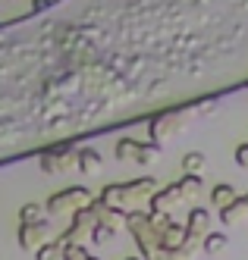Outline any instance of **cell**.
I'll return each instance as SVG.
<instances>
[{
    "mask_svg": "<svg viewBox=\"0 0 248 260\" xmlns=\"http://www.w3.org/2000/svg\"><path fill=\"white\" fill-rule=\"evenodd\" d=\"M126 229L132 232V238H135V245L142 251V260H167L160 232L154 229V222H151V213H145V210H129L126 213Z\"/></svg>",
    "mask_w": 248,
    "mask_h": 260,
    "instance_id": "obj_1",
    "label": "cell"
},
{
    "mask_svg": "<svg viewBox=\"0 0 248 260\" xmlns=\"http://www.w3.org/2000/svg\"><path fill=\"white\" fill-rule=\"evenodd\" d=\"M157 188V182L151 179V176H142V179H132V182H117V185H107V188L101 191V204L104 207H110V210H120V213H129L126 207L135 198H151V191Z\"/></svg>",
    "mask_w": 248,
    "mask_h": 260,
    "instance_id": "obj_2",
    "label": "cell"
},
{
    "mask_svg": "<svg viewBox=\"0 0 248 260\" xmlns=\"http://www.w3.org/2000/svg\"><path fill=\"white\" fill-rule=\"evenodd\" d=\"M94 204V194L85 188V185H69V188L57 191L44 201V210L50 216H75L79 210H88Z\"/></svg>",
    "mask_w": 248,
    "mask_h": 260,
    "instance_id": "obj_3",
    "label": "cell"
},
{
    "mask_svg": "<svg viewBox=\"0 0 248 260\" xmlns=\"http://www.w3.org/2000/svg\"><path fill=\"white\" fill-rule=\"evenodd\" d=\"M94 226H98V219H94L91 207H88V210H79V213L72 216L69 229L60 235V245H63V248H66V245H85V238H91Z\"/></svg>",
    "mask_w": 248,
    "mask_h": 260,
    "instance_id": "obj_4",
    "label": "cell"
},
{
    "mask_svg": "<svg viewBox=\"0 0 248 260\" xmlns=\"http://www.w3.org/2000/svg\"><path fill=\"white\" fill-rule=\"evenodd\" d=\"M16 238H19V248H22V251H38L41 245L53 241L50 238V222L41 219V222H32V226H19Z\"/></svg>",
    "mask_w": 248,
    "mask_h": 260,
    "instance_id": "obj_5",
    "label": "cell"
},
{
    "mask_svg": "<svg viewBox=\"0 0 248 260\" xmlns=\"http://www.w3.org/2000/svg\"><path fill=\"white\" fill-rule=\"evenodd\" d=\"M182 226H185V238H195V241H201L207 232H211V213H207L204 207H192Z\"/></svg>",
    "mask_w": 248,
    "mask_h": 260,
    "instance_id": "obj_6",
    "label": "cell"
},
{
    "mask_svg": "<svg viewBox=\"0 0 248 260\" xmlns=\"http://www.w3.org/2000/svg\"><path fill=\"white\" fill-rule=\"evenodd\" d=\"M72 160H75L72 147H50V151L41 154V170L44 173H63Z\"/></svg>",
    "mask_w": 248,
    "mask_h": 260,
    "instance_id": "obj_7",
    "label": "cell"
},
{
    "mask_svg": "<svg viewBox=\"0 0 248 260\" xmlns=\"http://www.w3.org/2000/svg\"><path fill=\"white\" fill-rule=\"evenodd\" d=\"M179 201H182V188H179V182H173V185H167V188L151 194V213H167Z\"/></svg>",
    "mask_w": 248,
    "mask_h": 260,
    "instance_id": "obj_8",
    "label": "cell"
},
{
    "mask_svg": "<svg viewBox=\"0 0 248 260\" xmlns=\"http://www.w3.org/2000/svg\"><path fill=\"white\" fill-rule=\"evenodd\" d=\"M101 163H104V160H101V154L94 151V147H82V151L75 154V166H79L82 173H88V176H91V173H98V170H101Z\"/></svg>",
    "mask_w": 248,
    "mask_h": 260,
    "instance_id": "obj_9",
    "label": "cell"
},
{
    "mask_svg": "<svg viewBox=\"0 0 248 260\" xmlns=\"http://www.w3.org/2000/svg\"><path fill=\"white\" fill-rule=\"evenodd\" d=\"M236 188H233V185H214V188H211V204H214V207L217 210H226V207H230V204H236Z\"/></svg>",
    "mask_w": 248,
    "mask_h": 260,
    "instance_id": "obj_10",
    "label": "cell"
},
{
    "mask_svg": "<svg viewBox=\"0 0 248 260\" xmlns=\"http://www.w3.org/2000/svg\"><path fill=\"white\" fill-rule=\"evenodd\" d=\"M245 213H248L245 201H242V198H236V204H230L226 210H220V222H223V226H236V222H239Z\"/></svg>",
    "mask_w": 248,
    "mask_h": 260,
    "instance_id": "obj_11",
    "label": "cell"
},
{
    "mask_svg": "<svg viewBox=\"0 0 248 260\" xmlns=\"http://www.w3.org/2000/svg\"><path fill=\"white\" fill-rule=\"evenodd\" d=\"M44 219V207L41 204H22V210H19V226H32V222H41Z\"/></svg>",
    "mask_w": 248,
    "mask_h": 260,
    "instance_id": "obj_12",
    "label": "cell"
},
{
    "mask_svg": "<svg viewBox=\"0 0 248 260\" xmlns=\"http://www.w3.org/2000/svg\"><path fill=\"white\" fill-rule=\"evenodd\" d=\"M204 163H207V157H204L201 151H188V154L182 157V170H185V176H201Z\"/></svg>",
    "mask_w": 248,
    "mask_h": 260,
    "instance_id": "obj_13",
    "label": "cell"
},
{
    "mask_svg": "<svg viewBox=\"0 0 248 260\" xmlns=\"http://www.w3.org/2000/svg\"><path fill=\"white\" fill-rule=\"evenodd\" d=\"M35 260H63V245H60V238H53L47 241V245H41L35 251Z\"/></svg>",
    "mask_w": 248,
    "mask_h": 260,
    "instance_id": "obj_14",
    "label": "cell"
},
{
    "mask_svg": "<svg viewBox=\"0 0 248 260\" xmlns=\"http://www.w3.org/2000/svg\"><path fill=\"white\" fill-rule=\"evenodd\" d=\"M198 248H201V245H198L195 238H185V241H182L179 248H173V251L167 254V260H188V257H192V254H195Z\"/></svg>",
    "mask_w": 248,
    "mask_h": 260,
    "instance_id": "obj_15",
    "label": "cell"
},
{
    "mask_svg": "<svg viewBox=\"0 0 248 260\" xmlns=\"http://www.w3.org/2000/svg\"><path fill=\"white\" fill-rule=\"evenodd\" d=\"M139 141H132V138H120L117 144V160H135L139 157Z\"/></svg>",
    "mask_w": 248,
    "mask_h": 260,
    "instance_id": "obj_16",
    "label": "cell"
},
{
    "mask_svg": "<svg viewBox=\"0 0 248 260\" xmlns=\"http://www.w3.org/2000/svg\"><path fill=\"white\" fill-rule=\"evenodd\" d=\"M201 248H204L207 254H220V251L226 248V235H223V232H207Z\"/></svg>",
    "mask_w": 248,
    "mask_h": 260,
    "instance_id": "obj_17",
    "label": "cell"
},
{
    "mask_svg": "<svg viewBox=\"0 0 248 260\" xmlns=\"http://www.w3.org/2000/svg\"><path fill=\"white\" fill-rule=\"evenodd\" d=\"M157 157H160V144H142V147H139V157H135V163L148 166V163H154Z\"/></svg>",
    "mask_w": 248,
    "mask_h": 260,
    "instance_id": "obj_18",
    "label": "cell"
},
{
    "mask_svg": "<svg viewBox=\"0 0 248 260\" xmlns=\"http://www.w3.org/2000/svg\"><path fill=\"white\" fill-rule=\"evenodd\" d=\"M201 185H204V179H201V176H182V179H179L182 198H185V194H195V191H201Z\"/></svg>",
    "mask_w": 248,
    "mask_h": 260,
    "instance_id": "obj_19",
    "label": "cell"
},
{
    "mask_svg": "<svg viewBox=\"0 0 248 260\" xmlns=\"http://www.w3.org/2000/svg\"><path fill=\"white\" fill-rule=\"evenodd\" d=\"M113 235H117V229H110V226H104V222H98L94 232H91V241H94V245H104V241H110Z\"/></svg>",
    "mask_w": 248,
    "mask_h": 260,
    "instance_id": "obj_20",
    "label": "cell"
},
{
    "mask_svg": "<svg viewBox=\"0 0 248 260\" xmlns=\"http://www.w3.org/2000/svg\"><path fill=\"white\" fill-rule=\"evenodd\" d=\"M91 254L85 251V245H66L63 248V260H88Z\"/></svg>",
    "mask_w": 248,
    "mask_h": 260,
    "instance_id": "obj_21",
    "label": "cell"
},
{
    "mask_svg": "<svg viewBox=\"0 0 248 260\" xmlns=\"http://www.w3.org/2000/svg\"><path fill=\"white\" fill-rule=\"evenodd\" d=\"M233 157H236V163L242 166V170H248V141H242V144L236 147V154H233Z\"/></svg>",
    "mask_w": 248,
    "mask_h": 260,
    "instance_id": "obj_22",
    "label": "cell"
},
{
    "mask_svg": "<svg viewBox=\"0 0 248 260\" xmlns=\"http://www.w3.org/2000/svg\"><path fill=\"white\" fill-rule=\"evenodd\" d=\"M50 4V0H32V10H44Z\"/></svg>",
    "mask_w": 248,
    "mask_h": 260,
    "instance_id": "obj_23",
    "label": "cell"
},
{
    "mask_svg": "<svg viewBox=\"0 0 248 260\" xmlns=\"http://www.w3.org/2000/svg\"><path fill=\"white\" fill-rule=\"evenodd\" d=\"M242 201H245V207H248V194H245V198H242Z\"/></svg>",
    "mask_w": 248,
    "mask_h": 260,
    "instance_id": "obj_24",
    "label": "cell"
},
{
    "mask_svg": "<svg viewBox=\"0 0 248 260\" xmlns=\"http://www.w3.org/2000/svg\"><path fill=\"white\" fill-rule=\"evenodd\" d=\"M126 260H142V257H126Z\"/></svg>",
    "mask_w": 248,
    "mask_h": 260,
    "instance_id": "obj_25",
    "label": "cell"
},
{
    "mask_svg": "<svg viewBox=\"0 0 248 260\" xmlns=\"http://www.w3.org/2000/svg\"><path fill=\"white\" fill-rule=\"evenodd\" d=\"M88 260H98V257H88Z\"/></svg>",
    "mask_w": 248,
    "mask_h": 260,
    "instance_id": "obj_26",
    "label": "cell"
}]
</instances>
